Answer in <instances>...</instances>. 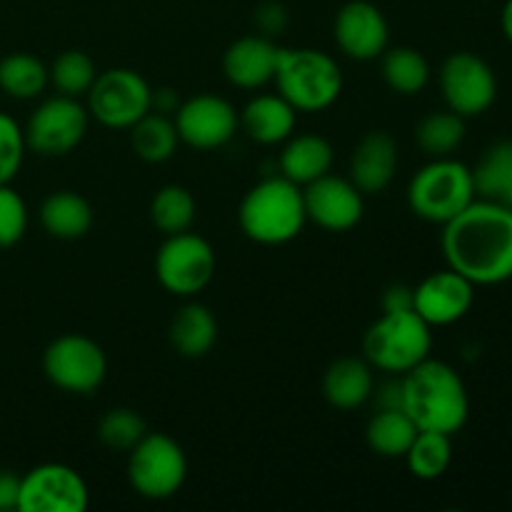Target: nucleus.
<instances>
[{
  "mask_svg": "<svg viewBox=\"0 0 512 512\" xmlns=\"http://www.w3.org/2000/svg\"><path fill=\"white\" fill-rule=\"evenodd\" d=\"M430 348H433L430 325L413 308L383 310L363 340L365 360L390 375H405L415 365L428 360Z\"/></svg>",
  "mask_w": 512,
  "mask_h": 512,
  "instance_id": "20e7f679",
  "label": "nucleus"
},
{
  "mask_svg": "<svg viewBox=\"0 0 512 512\" xmlns=\"http://www.w3.org/2000/svg\"><path fill=\"white\" fill-rule=\"evenodd\" d=\"M333 145L320 135H290L288 145L280 153V173L295 185H308L330 173Z\"/></svg>",
  "mask_w": 512,
  "mask_h": 512,
  "instance_id": "4be33fe9",
  "label": "nucleus"
},
{
  "mask_svg": "<svg viewBox=\"0 0 512 512\" xmlns=\"http://www.w3.org/2000/svg\"><path fill=\"white\" fill-rule=\"evenodd\" d=\"M388 20L378 5L350 0L335 15V43L350 60H375L388 48Z\"/></svg>",
  "mask_w": 512,
  "mask_h": 512,
  "instance_id": "f3484780",
  "label": "nucleus"
},
{
  "mask_svg": "<svg viewBox=\"0 0 512 512\" xmlns=\"http://www.w3.org/2000/svg\"><path fill=\"white\" fill-rule=\"evenodd\" d=\"M305 220V200L300 185L288 178H265L245 193L238 223L245 238L260 245H283L298 238Z\"/></svg>",
  "mask_w": 512,
  "mask_h": 512,
  "instance_id": "7ed1b4c3",
  "label": "nucleus"
},
{
  "mask_svg": "<svg viewBox=\"0 0 512 512\" xmlns=\"http://www.w3.org/2000/svg\"><path fill=\"white\" fill-rule=\"evenodd\" d=\"M475 195L512 210V140H500L485 150L473 168Z\"/></svg>",
  "mask_w": 512,
  "mask_h": 512,
  "instance_id": "a878e982",
  "label": "nucleus"
},
{
  "mask_svg": "<svg viewBox=\"0 0 512 512\" xmlns=\"http://www.w3.org/2000/svg\"><path fill=\"white\" fill-rule=\"evenodd\" d=\"M218 340V320L205 305L188 303L170 323V343L183 358H203Z\"/></svg>",
  "mask_w": 512,
  "mask_h": 512,
  "instance_id": "b1692460",
  "label": "nucleus"
},
{
  "mask_svg": "<svg viewBox=\"0 0 512 512\" xmlns=\"http://www.w3.org/2000/svg\"><path fill=\"white\" fill-rule=\"evenodd\" d=\"M280 48L268 35H245L223 55V73L235 88L255 90L275 78Z\"/></svg>",
  "mask_w": 512,
  "mask_h": 512,
  "instance_id": "6ab92c4d",
  "label": "nucleus"
},
{
  "mask_svg": "<svg viewBox=\"0 0 512 512\" xmlns=\"http://www.w3.org/2000/svg\"><path fill=\"white\" fill-rule=\"evenodd\" d=\"M473 168L455 158H433L413 175L408 185V205L420 220L445 225L463 213L473 200Z\"/></svg>",
  "mask_w": 512,
  "mask_h": 512,
  "instance_id": "423d86ee",
  "label": "nucleus"
},
{
  "mask_svg": "<svg viewBox=\"0 0 512 512\" xmlns=\"http://www.w3.org/2000/svg\"><path fill=\"white\" fill-rule=\"evenodd\" d=\"M418 433V425L403 408H380L365 428V440L380 458H405Z\"/></svg>",
  "mask_w": 512,
  "mask_h": 512,
  "instance_id": "393cba45",
  "label": "nucleus"
},
{
  "mask_svg": "<svg viewBox=\"0 0 512 512\" xmlns=\"http://www.w3.org/2000/svg\"><path fill=\"white\" fill-rule=\"evenodd\" d=\"M40 225L50 238L78 240L93 225V208L75 190H58L40 205Z\"/></svg>",
  "mask_w": 512,
  "mask_h": 512,
  "instance_id": "5701e85b",
  "label": "nucleus"
},
{
  "mask_svg": "<svg viewBox=\"0 0 512 512\" xmlns=\"http://www.w3.org/2000/svg\"><path fill=\"white\" fill-rule=\"evenodd\" d=\"M383 78L395 93L418 95L430 83V65L420 50L408 48V45L385 48Z\"/></svg>",
  "mask_w": 512,
  "mask_h": 512,
  "instance_id": "cd10ccee",
  "label": "nucleus"
},
{
  "mask_svg": "<svg viewBox=\"0 0 512 512\" xmlns=\"http://www.w3.org/2000/svg\"><path fill=\"white\" fill-rule=\"evenodd\" d=\"M90 113L78 98L55 95L40 103L30 115L25 133V143L30 150L45 158H60L83 143L88 133Z\"/></svg>",
  "mask_w": 512,
  "mask_h": 512,
  "instance_id": "f8f14e48",
  "label": "nucleus"
},
{
  "mask_svg": "<svg viewBox=\"0 0 512 512\" xmlns=\"http://www.w3.org/2000/svg\"><path fill=\"white\" fill-rule=\"evenodd\" d=\"M373 365L360 358H340L325 370L323 395L333 408L355 410L373 398Z\"/></svg>",
  "mask_w": 512,
  "mask_h": 512,
  "instance_id": "412c9836",
  "label": "nucleus"
},
{
  "mask_svg": "<svg viewBox=\"0 0 512 512\" xmlns=\"http://www.w3.org/2000/svg\"><path fill=\"white\" fill-rule=\"evenodd\" d=\"M85 98L90 118L113 130H130L153 110V90L148 80L130 68H110L98 73Z\"/></svg>",
  "mask_w": 512,
  "mask_h": 512,
  "instance_id": "6e6552de",
  "label": "nucleus"
},
{
  "mask_svg": "<svg viewBox=\"0 0 512 512\" xmlns=\"http://www.w3.org/2000/svg\"><path fill=\"white\" fill-rule=\"evenodd\" d=\"M405 308H413V288L393 285V288L385 290L383 310H405Z\"/></svg>",
  "mask_w": 512,
  "mask_h": 512,
  "instance_id": "58836bf2",
  "label": "nucleus"
},
{
  "mask_svg": "<svg viewBox=\"0 0 512 512\" xmlns=\"http://www.w3.org/2000/svg\"><path fill=\"white\" fill-rule=\"evenodd\" d=\"M28 228V210L23 198L10 185H0V248L18 243Z\"/></svg>",
  "mask_w": 512,
  "mask_h": 512,
  "instance_id": "c9c22d12",
  "label": "nucleus"
},
{
  "mask_svg": "<svg viewBox=\"0 0 512 512\" xmlns=\"http://www.w3.org/2000/svg\"><path fill=\"white\" fill-rule=\"evenodd\" d=\"M48 78L53 88L58 90V95L83 98L93 88L98 68H95V60L83 50H65L48 68Z\"/></svg>",
  "mask_w": 512,
  "mask_h": 512,
  "instance_id": "473e14b6",
  "label": "nucleus"
},
{
  "mask_svg": "<svg viewBox=\"0 0 512 512\" xmlns=\"http://www.w3.org/2000/svg\"><path fill=\"white\" fill-rule=\"evenodd\" d=\"M240 118L220 95H193L175 113L178 138L195 150L223 148L238 130Z\"/></svg>",
  "mask_w": 512,
  "mask_h": 512,
  "instance_id": "4468645a",
  "label": "nucleus"
},
{
  "mask_svg": "<svg viewBox=\"0 0 512 512\" xmlns=\"http://www.w3.org/2000/svg\"><path fill=\"white\" fill-rule=\"evenodd\" d=\"M215 265L218 260L213 245L190 230L165 235V243L155 255L158 283L178 298H193L208 288L215 275Z\"/></svg>",
  "mask_w": 512,
  "mask_h": 512,
  "instance_id": "1a4fd4ad",
  "label": "nucleus"
},
{
  "mask_svg": "<svg viewBox=\"0 0 512 512\" xmlns=\"http://www.w3.org/2000/svg\"><path fill=\"white\" fill-rule=\"evenodd\" d=\"M43 373L55 388L65 393L88 395L103 385L108 375V358L95 340L70 333L45 348Z\"/></svg>",
  "mask_w": 512,
  "mask_h": 512,
  "instance_id": "9d476101",
  "label": "nucleus"
},
{
  "mask_svg": "<svg viewBox=\"0 0 512 512\" xmlns=\"http://www.w3.org/2000/svg\"><path fill=\"white\" fill-rule=\"evenodd\" d=\"M453 435L433 433V430H420L415 435L413 445L405 453L410 473L418 480H438L453 463Z\"/></svg>",
  "mask_w": 512,
  "mask_h": 512,
  "instance_id": "7c9ffc66",
  "label": "nucleus"
},
{
  "mask_svg": "<svg viewBox=\"0 0 512 512\" xmlns=\"http://www.w3.org/2000/svg\"><path fill=\"white\" fill-rule=\"evenodd\" d=\"M188 460L183 448L165 433H145L130 450L128 480L138 495L148 500H168L183 488Z\"/></svg>",
  "mask_w": 512,
  "mask_h": 512,
  "instance_id": "0eeeda50",
  "label": "nucleus"
},
{
  "mask_svg": "<svg viewBox=\"0 0 512 512\" xmlns=\"http://www.w3.org/2000/svg\"><path fill=\"white\" fill-rule=\"evenodd\" d=\"M443 255L448 268L473 285H500L512 278V210L475 198L443 225Z\"/></svg>",
  "mask_w": 512,
  "mask_h": 512,
  "instance_id": "f257e3e1",
  "label": "nucleus"
},
{
  "mask_svg": "<svg viewBox=\"0 0 512 512\" xmlns=\"http://www.w3.org/2000/svg\"><path fill=\"white\" fill-rule=\"evenodd\" d=\"M500 25H503V35L512 45V0H505L503 13H500Z\"/></svg>",
  "mask_w": 512,
  "mask_h": 512,
  "instance_id": "ea45409f",
  "label": "nucleus"
},
{
  "mask_svg": "<svg viewBox=\"0 0 512 512\" xmlns=\"http://www.w3.org/2000/svg\"><path fill=\"white\" fill-rule=\"evenodd\" d=\"M440 93L448 110L460 118H478L498 98V78L488 60L470 50H458L440 65Z\"/></svg>",
  "mask_w": 512,
  "mask_h": 512,
  "instance_id": "9b49d317",
  "label": "nucleus"
},
{
  "mask_svg": "<svg viewBox=\"0 0 512 512\" xmlns=\"http://www.w3.org/2000/svg\"><path fill=\"white\" fill-rule=\"evenodd\" d=\"M400 408L418 430L455 435L468 423V388L453 365L428 358L400 380Z\"/></svg>",
  "mask_w": 512,
  "mask_h": 512,
  "instance_id": "f03ea898",
  "label": "nucleus"
},
{
  "mask_svg": "<svg viewBox=\"0 0 512 512\" xmlns=\"http://www.w3.org/2000/svg\"><path fill=\"white\" fill-rule=\"evenodd\" d=\"M145 433H148L145 420L130 408L108 410L98 423L100 443L110 450H118V453H130L145 438Z\"/></svg>",
  "mask_w": 512,
  "mask_h": 512,
  "instance_id": "72a5a7b5",
  "label": "nucleus"
},
{
  "mask_svg": "<svg viewBox=\"0 0 512 512\" xmlns=\"http://www.w3.org/2000/svg\"><path fill=\"white\" fill-rule=\"evenodd\" d=\"M150 220L163 235H178L190 230L195 220V198L183 185H165L150 203Z\"/></svg>",
  "mask_w": 512,
  "mask_h": 512,
  "instance_id": "2f4dec72",
  "label": "nucleus"
},
{
  "mask_svg": "<svg viewBox=\"0 0 512 512\" xmlns=\"http://www.w3.org/2000/svg\"><path fill=\"white\" fill-rule=\"evenodd\" d=\"M273 80L278 93L303 113H320L330 108L343 90V73L338 63L328 53L313 48H280Z\"/></svg>",
  "mask_w": 512,
  "mask_h": 512,
  "instance_id": "39448f33",
  "label": "nucleus"
},
{
  "mask_svg": "<svg viewBox=\"0 0 512 512\" xmlns=\"http://www.w3.org/2000/svg\"><path fill=\"white\" fill-rule=\"evenodd\" d=\"M295 113L298 110L283 95H255L248 100L243 113L238 115L240 125L250 140L260 145L283 143L295 130Z\"/></svg>",
  "mask_w": 512,
  "mask_h": 512,
  "instance_id": "aec40b11",
  "label": "nucleus"
},
{
  "mask_svg": "<svg viewBox=\"0 0 512 512\" xmlns=\"http://www.w3.org/2000/svg\"><path fill=\"white\" fill-rule=\"evenodd\" d=\"M25 133L10 115L0 113V185H10L25 158Z\"/></svg>",
  "mask_w": 512,
  "mask_h": 512,
  "instance_id": "f704fd0d",
  "label": "nucleus"
},
{
  "mask_svg": "<svg viewBox=\"0 0 512 512\" xmlns=\"http://www.w3.org/2000/svg\"><path fill=\"white\" fill-rule=\"evenodd\" d=\"M130 143H133L135 155L145 163H165L173 158L180 143L175 120L158 110H150L130 128Z\"/></svg>",
  "mask_w": 512,
  "mask_h": 512,
  "instance_id": "bb28decb",
  "label": "nucleus"
},
{
  "mask_svg": "<svg viewBox=\"0 0 512 512\" xmlns=\"http://www.w3.org/2000/svg\"><path fill=\"white\" fill-rule=\"evenodd\" d=\"M255 20H258L260 30H263V35H273V33H280V30L285 28V10L280 3H265L263 8L255 13Z\"/></svg>",
  "mask_w": 512,
  "mask_h": 512,
  "instance_id": "e433bc0d",
  "label": "nucleus"
},
{
  "mask_svg": "<svg viewBox=\"0 0 512 512\" xmlns=\"http://www.w3.org/2000/svg\"><path fill=\"white\" fill-rule=\"evenodd\" d=\"M398 170V143L385 130H370L355 145L350 180L363 195H378L393 183Z\"/></svg>",
  "mask_w": 512,
  "mask_h": 512,
  "instance_id": "a211bd4d",
  "label": "nucleus"
},
{
  "mask_svg": "<svg viewBox=\"0 0 512 512\" xmlns=\"http://www.w3.org/2000/svg\"><path fill=\"white\" fill-rule=\"evenodd\" d=\"M303 200L308 220L330 233H345L355 228L365 210L363 193L355 188L353 180L330 173L305 185Z\"/></svg>",
  "mask_w": 512,
  "mask_h": 512,
  "instance_id": "2eb2a0df",
  "label": "nucleus"
},
{
  "mask_svg": "<svg viewBox=\"0 0 512 512\" xmlns=\"http://www.w3.org/2000/svg\"><path fill=\"white\" fill-rule=\"evenodd\" d=\"M48 68L30 53H13L0 60V88L15 100H33L48 88Z\"/></svg>",
  "mask_w": 512,
  "mask_h": 512,
  "instance_id": "c85d7f7f",
  "label": "nucleus"
},
{
  "mask_svg": "<svg viewBox=\"0 0 512 512\" xmlns=\"http://www.w3.org/2000/svg\"><path fill=\"white\" fill-rule=\"evenodd\" d=\"M475 303V285L453 268L438 270L413 288V310L430 325L443 328L463 320Z\"/></svg>",
  "mask_w": 512,
  "mask_h": 512,
  "instance_id": "dca6fc26",
  "label": "nucleus"
},
{
  "mask_svg": "<svg viewBox=\"0 0 512 512\" xmlns=\"http://www.w3.org/2000/svg\"><path fill=\"white\" fill-rule=\"evenodd\" d=\"M20 478L10 470H0V512L18 510Z\"/></svg>",
  "mask_w": 512,
  "mask_h": 512,
  "instance_id": "4c0bfd02",
  "label": "nucleus"
},
{
  "mask_svg": "<svg viewBox=\"0 0 512 512\" xmlns=\"http://www.w3.org/2000/svg\"><path fill=\"white\" fill-rule=\"evenodd\" d=\"M415 140H418L420 150L428 153L430 158H448L463 145L465 118H460L453 110L425 115L415 128Z\"/></svg>",
  "mask_w": 512,
  "mask_h": 512,
  "instance_id": "c756f323",
  "label": "nucleus"
},
{
  "mask_svg": "<svg viewBox=\"0 0 512 512\" xmlns=\"http://www.w3.org/2000/svg\"><path fill=\"white\" fill-rule=\"evenodd\" d=\"M88 505V485L70 465L45 463L20 478V512H85Z\"/></svg>",
  "mask_w": 512,
  "mask_h": 512,
  "instance_id": "ddd939ff",
  "label": "nucleus"
}]
</instances>
